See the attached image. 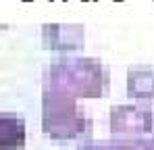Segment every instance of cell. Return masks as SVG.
Instances as JSON below:
<instances>
[{
	"label": "cell",
	"instance_id": "cell-1",
	"mask_svg": "<svg viewBox=\"0 0 154 150\" xmlns=\"http://www.w3.org/2000/svg\"><path fill=\"white\" fill-rule=\"evenodd\" d=\"M42 88L67 94L71 98H102L110 88V73L100 58L63 56L46 69Z\"/></svg>",
	"mask_w": 154,
	"mask_h": 150
},
{
	"label": "cell",
	"instance_id": "cell-2",
	"mask_svg": "<svg viewBox=\"0 0 154 150\" xmlns=\"http://www.w3.org/2000/svg\"><path fill=\"white\" fill-rule=\"evenodd\" d=\"M92 121L77 106V98L42 88V129L56 142L85 140L90 142Z\"/></svg>",
	"mask_w": 154,
	"mask_h": 150
},
{
	"label": "cell",
	"instance_id": "cell-3",
	"mask_svg": "<svg viewBox=\"0 0 154 150\" xmlns=\"http://www.w3.org/2000/svg\"><path fill=\"white\" fill-rule=\"evenodd\" d=\"M108 125L112 136H125V140L144 138L152 131L154 113L142 104H115L108 113Z\"/></svg>",
	"mask_w": 154,
	"mask_h": 150
},
{
	"label": "cell",
	"instance_id": "cell-4",
	"mask_svg": "<svg viewBox=\"0 0 154 150\" xmlns=\"http://www.w3.org/2000/svg\"><path fill=\"white\" fill-rule=\"evenodd\" d=\"M85 29L79 23H46L42 25V42L54 52H75L83 48Z\"/></svg>",
	"mask_w": 154,
	"mask_h": 150
},
{
	"label": "cell",
	"instance_id": "cell-5",
	"mask_svg": "<svg viewBox=\"0 0 154 150\" xmlns=\"http://www.w3.org/2000/svg\"><path fill=\"white\" fill-rule=\"evenodd\" d=\"M25 142V121L13 113H2L0 115V150H23Z\"/></svg>",
	"mask_w": 154,
	"mask_h": 150
},
{
	"label": "cell",
	"instance_id": "cell-6",
	"mask_svg": "<svg viewBox=\"0 0 154 150\" xmlns=\"http://www.w3.org/2000/svg\"><path fill=\"white\" fill-rule=\"evenodd\" d=\"M127 96L133 100H154V67L148 65L129 67Z\"/></svg>",
	"mask_w": 154,
	"mask_h": 150
},
{
	"label": "cell",
	"instance_id": "cell-7",
	"mask_svg": "<svg viewBox=\"0 0 154 150\" xmlns=\"http://www.w3.org/2000/svg\"><path fill=\"white\" fill-rule=\"evenodd\" d=\"M133 148L135 150H154V136H150V138H135L133 140Z\"/></svg>",
	"mask_w": 154,
	"mask_h": 150
},
{
	"label": "cell",
	"instance_id": "cell-8",
	"mask_svg": "<svg viewBox=\"0 0 154 150\" xmlns=\"http://www.w3.org/2000/svg\"><path fill=\"white\" fill-rule=\"evenodd\" d=\"M77 150H81V148H77Z\"/></svg>",
	"mask_w": 154,
	"mask_h": 150
}]
</instances>
